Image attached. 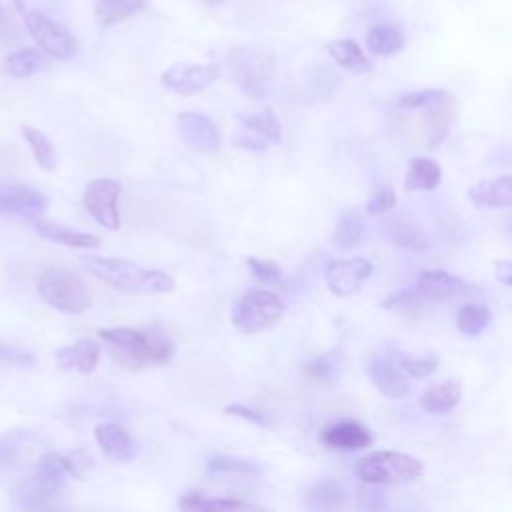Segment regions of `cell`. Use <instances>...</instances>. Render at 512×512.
I'll use <instances>...</instances> for the list:
<instances>
[{
    "instance_id": "cell-10",
    "label": "cell",
    "mask_w": 512,
    "mask_h": 512,
    "mask_svg": "<svg viewBox=\"0 0 512 512\" xmlns=\"http://www.w3.org/2000/svg\"><path fill=\"white\" fill-rule=\"evenodd\" d=\"M374 266L366 258H346V260H332L324 270L326 284L332 294L336 296H352L360 290V286L372 276Z\"/></svg>"
},
{
    "instance_id": "cell-40",
    "label": "cell",
    "mask_w": 512,
    "mask_h": 512,
    "mask_svg": "<svg viewBox=\"0 0 512 512\" xmlns=\"http://www.w3.org/2000/svg\"><path fill=\"white\" fill-rule=\"evenodd\" d=\"M448 94L450 92L442 90V88H424V90H416V92H408V94L400 96L398 106H402V108H426V106L442 100Z\"/></svg>"
},
{
    "instance_id": "cell-16",
    "label": "cell",
    "mask_w": 512,
    "mask_h": 512,
    "mask_svg": "<svg viewBox=\"0 0 512 512\" xmlns=\"http://www.w3.org/2000/svg\"><path fill=\"white\" fill-rule=\"evenodd\" d=\"M368 374L378 392L388 398H404L410 390L408 376L398 368L392 356L374 358L368 366Z\"/></svg>"
},
{
    "instance_id": "cell-25",
    "label": "cell",
    "mask_w": 512,
    "mask_h": 512,
    "mask_svg": "<svg viewBox=\"0 0 512 512\" xmlns=\"http://www.w3.org/2000/svg\"><path fill=\"white\" fill-rule=\"evenodd\" d=\"M46 64H48L46 58L38 50L22 48V50H16L10 56H6L2 68L12 78H28V76L42 72L46 68Z\"/></svg>"
},
{
    "instance_id": "cell-23",
    "label": "cell",
    "mask_w": 512,
    "mask_h": 512,
    "mask_svg": "<svg viewBox=\"0 0 512 512\" xmlns=\"http://www.w3.org/2000/svg\"><path fill=\"white\" fill-rule=\"evenodd\" d=\"M440 178H442V170L434 160L416 156L408 162L406 176H404V188H406V192L434 190L440 184Z\"/></svg>"
},
{
    "instance_id": "cell-27",
    "label": "cell",
    "mask_w": 512,
    "mask_h": 512,
    "mask_svg": "<svg viewBox=\"0 0 512 512\" xmlns=\"http://www.w3.org/2000/svg\"><path fill=\"white\" fill-rule=\"evenodd\" d=\"M328 54L332 56V60L336 64H340L342 68L354 70V72H366L370 70V62L366 58V54L362 52V48L350 40V38H342V40H334L328 44Z\"/></svg>"
},
{
    "instance_id": "cell-12",
    "label": "cell",
    "mask_w": 512,
    "mask_h": 512,
    "mask_svg": "<svg viewBox=\"0 0 512 512\" xmlns=\"http://www.w3.org/2000/svg\"><path fill=\"white\" fill-rule=\"evenodd\" d=\"M48 208V198L24 184H0V210L26 218L38 220Z\"/></svg>"
},
{
    "instance_id": "cell-42",
    "label": "cell",
    "mask_w": 512,
    "mask_h": 512,
    "mask_svg": "<svg viewBox=\"0 0 512 512\" xmlns=\"http://www.w3.org/2000/svg\"><path fill=\"white\" fill-rule=\"evenodd\" d=\"M396 206V192H394V188L390 186V184H384V186H380L374 194H372V198L366 202V212L370 214V216H376V214H384V212H388L390 208H394Z\"/></svg>"
},
{
    "instance_id": "cell-20",
    "label": "cell",
    "mask_w": 512,
    "mask_h": 512,
    "mask_svg": "<svg viewBox=\"0 0 512 512\" xmlns=\"http://www.w3.org/2000/svg\"><path fill=\"white\" fill-rule=\"evenodd\" d=\"M34 230L50 240V242H56V244H62V246H68V248H80V250H90V248H98L100 246V238L94 236V234H88V232H78V230H72L68 226H62V224H54V222H46L42 218L34 220Z\"/></svg>"
},
{
    "instance_id": "cell-19",
    "label": "cell",
    "mask_w": 512,
    "mask_h": 512,
    "mask_svg": "<svg viewBox=\"0 0 512 512\" xmlns=\"http://www.w3.org/2000/svg\"><path fill=\"white\" fill-rule=\"evenodd\" d=\"M100 360V348L90 338H80L70 346L56 352V364L62 370H76L80 374H92Z\"/></svg>"
},
{
    "instance_id": "cell-15",
    "label": "cell",
    "mask_w": 512,
    "mask_h": 512,
    "mask_svg": "<svg viewBox=\"0 0 512 512\" xmlns=\"http://www.w3.org/2000/svg\"><path fill=\"white\" fill-rule=\"evenodd\" d=\"M94 436H96L100 450L110 460L130 462L138 456V444L134 442V438L122 426H118L114 422L98 424L94 430Z\"/></svg>"
},
{
    "instance_id": "cell-22",
    "label": "cell",
    "mask_w": 512,
    "mask_h": 512,
    "mask_svg": "<svg viewBox=\"0 0 512 512\" xmlns=\"http://www.w3.org/2000/svg\"><path fill=\"white\" fill-rule=\"evenodd\" d=\"M404 30L392 22L374 24L366 32V46L376 56H392L404 48Z\"/></svg>"
},
{
    "instance_id": "cell-31",
    "label": "cell",
    "mask_w": 512,
    "mask_h": 512,
    "mask_svg": "<svg viewBox=\"0 0 512 512\" xmlns=\"http://www.w3.org/2000/svg\"><path fill=\"white\" fill-rule=\"evenodd\" d=\"M492 314L482 304H464L456 314V326L464 336H478L490 324Z\"/></svg>"
},
{
    "instance_id": "cell-17",
    "label": "cell",
    "mask_w": 512,
    "mask_h": 512,
    "mask_svg": "<svg viewBox=\"0 0 512 512\" xmlns=\"http://www.w3.org/2000/svg\"><path fill=\"white\" fill-rule=\"evenodd\" d=\"M322 442L332 448V450H344V452H352V450H362L368 448L372 444V434L368 428H364L358 422L352 420H342L336 422L328 428L322 430Z\"/></svg>"
},
{
    "instance_id": "cell-6",
    "label": "cell",
    "mask_w": 512,
    "mask_h": 512,
    "mask_svg": "<svg viewBox=\"0 0 512 512\" xmlns=\"http://www.w3.org/2000/svg\"><path fill=\"white\" fill-rule=\"evenodd\" d=\"M286 310L282 298L272 290H250L236 300L230 312L234 328L242 334H256L274 326Z\"/></svg>"
},
{
    "instance_id": "cell-1",
    "label": "cell",
    "mask_w": 512,
    "mask_h": 512,
    "mask_svg": "<svg viewBox=\"0 0 512 512\" xmlns=\"http://www.w3.org/2000/svg\"><path fill=\"white\" fill-rule=\"evenodd\" d=\"M80 264L100 282L130 294H168L174 290V278L162 270L140 266L126 258L108 256H82Z\"/></svg>"
},
{
    "instance_id": "cell-3",
    "label": "cell",
    "mask_w": 512,
    "mask_h": 512,
    "mask_svg": "<svg viewBox=\"0 0 512 512\" xmlns=\"http://www.w3.org/2000/svg\"><path fill=\"white\" fill-rule=\"evenodd\" d=\"M228 74L234 84L252 100L268 94L274 74V60L268 52L248 46H236L226 56Z\"/></svg>"
},
{
    "instance_id": "cell-13",
    "label": "cell",
    "mask_w": 512,
    "mask_h": 512,
    "mask_svg": "<svg viewBox=\"0 0 512 512\" xmlns=\"http://www.w3.org/2000/svg\"><path fill=\"white\" fill-rule=\"evenodd\" d=\"M62 488H64V482L36 470L34 476L20 482L18 488L14 490V504L18 508H28V510L44 508L52 498L60 494Z\"/></svg>"
},
{
    "instance_id": "cell-4",
    "label": "cell",
    "mask_w": 512,
    "mask_h": 512,
    "mask_svg": "<svg viewBox=\"0 0 512 512\" xmlns=\"http://www.w3.org/2000/svg\"><path fill=\"white\" fill-rule=\"evenodd\" d=\"M36 288L40 298L60 312L80 314L86 312L92 304L90 292L82 278L60 266L46 268L40 274Z\"/></svg>"
},
{
    "instance_id": "cell-29",
    "label": "cell",
    "mask_w": 512,
    "mask_h": 512,
    "mask_svg": "<svg viewBox=\"0 0 512 512\" xmlns=\"http://www.w3.org/2000/svg\"><path fill=\"white\" fill-rule=\"evenodd\" d=\"M146 0H98L96 18L102 26H110L130 18L144 8Z\"/></svg>"
},
{
    "instance_id": "cell-28",
    "label": "cell",
    "mask_w": 512,
    "mask_h": 512,
    "mask_svg": "<svg viewBox=\"0 0 512 512\" xmlns=\"http://www.w3.org/2000/svg\"><path fill=\"white\" fill-rule=\"evenodd\" d=\"M242 124L246 132L258 136L260 140L268 144H280L282 142V128L276 118V114L270 108H264L260 112H254L252 116H244Z\"/></svg>"
},
{
    "instance_id": "cell-9",
    "label": "cell",
    "mask_w": 512,
    "mask_h": 512,
    "mask_svg": "<svg viewBox=\"0 0 512 512\" xmlns=\"http://www.w3.org/2000/svg\"><path fill=\"white\" fill-rule=\"evenodd\" d=\"M220 76V68L216 64H186L178 62L164 70L160 82L180 94V96H192L208 88L216 78Z\"/></svg>"
},
{
    "instance_id": "cell-5",
    "label": "cell",
    "mask_w": 512,
    "mask_h": 512,
    "mask_svg": "<svg viewBox=\"0 0 512 512\" xmlns=\"http://www.w3.org/2000/svg\"><path fill=\"white\" fill-rule=\"evenodd\" d=\"M356 474L366 484L388 486L418 480L424 474V464L410 454L380 450L360 458L356 464Z\"/></svg>"
},
{
    "instance_id": "cell-2",
    "label": "cell",
    "mask_w": 512,
    "mask_h": 512,
    "mask_svg": "<svg viewBox=\"0 0 512 512\" xmlns=\"http://www.w3.org/2000/svg\"><path fill=\"white\" fill-rule=\"evenodd\" d=\"M98 336L108 346L110 356L126 370H140L152 364H166L174 346L170 338L156 330L136 328H100Z\"/></svg>"
},
{
    "instance_id": "cell-44",
    "label": "cell",
    "mask_w": 512,
    "mask_h": 512,
    "mask_svg": "<svg viewBox=\"0 0 512 512\" xmlns=\"http://www.w3.org/2000/svg\"><path fill=\"white\" fill-rule=\"evenodd\" d=\"M494 274L504 286H510V282H512V264H510V260H494Z\"/></svg>"
},
{
    "instance_id": "cell-24",
    "label": "cell",
    "mask_w": 512,
    "mask_h": 512,
    "mask_svg": "<svg viewBox=\"0 0 512 512\" xmlns=\"http://www.w3.org/2000/svg\"><path fill=\"white\" fill-rule=\"evenodd\" d=\"M344 496H346L344 484L334 478H324V480L314 482L304 494L306 502L320 510H334V508L342 506Z\"/></svg>"
},
{
    "instance_id": "cell-37",
    "label": "cell",
    "mask_w": 512,
    "mask_h": 512,
    "mask_svg": "<svg viewBox=\"0 0 512 512\" xmlns=\"http://www.w3.org/2000/svg\"><path fill=\"white\" fill-rule=\"evenodd\" d=\"M32 432L14 428L0 436V464H14L22 452V448L30 442Z\"/></svg>"
},
{
    "instance_id": "cell-43",
    "label": "cell",
    "mask_w": 512,
    "mask_h": 512,
    "mask_svg": "<svg viewBox=\"0 0 512 512\" xmlns=\"http://www.w3.org/2000/svg\"><path fill=\"white\" fill-rule=\"evenodd\" d=\"M224 412L230 414V416L244 418V420H248L252 424H258V426H264V428L272 426V422L266 418V414H262V412H258V410L246 406V404H228V406H224Z\"/></svg>"
},
{
    "instance_id": "cell-30",
    "label": "cell",
    "mask_w": 512,
    "mask_h": 512,
    "mask_svg": "<svg viewBox=\"0 0 512 512\" xmlns=\"http://www.w3.org/2000/svg\"><path fill=\"white\" fill-rule=\"evenodd\" d=\"M22 136L28 142L36 164L42 170H48V172L54 170L56 168V150H54L52 142L48 140V136L44 132H40L38 128L28 126V124L22 126Z\"/></svg>"
},
{
    "instance_id": "cell-18",
    "label": "cell",
    "mask_w": 512,
    "mask_h": 512,
    "mask_svg": "<svg viewBox=\"0 0 512 512\" xmlns=\"http://www.w3.org/2000/svg\"><path fill=\"white\" fill-rule=\"evenodd\" d=\"M468 198L476 208H510L512 178L504 174L496 180H480L468 188Z\"/></svg>"
},
{
    "instance_id": "cell-32",
    "label": "cell",
    "mask_w": 512,
    "mask_h": 512,
    "mask_svg": "<svg viewBox=\"0 0 512 512\" xmlns=\"http://www.w3.org/2000/svg\"><path fill=\"white\" fill-rule=\"evenodd\" d=\"M362 234H364L362 218L356 212L346 210V212L340 214V218L336 222V230L332 234V242H334V246L346 250V248L356 246L360 242Z\"/></svg>"
},
{
    "instance_id": "cell-41",
    "label": "cell",
    "mask_w": 512,
    "mask_h": 512,
    "mask_svg": "<svg viewBox=\"0 0 512 512\" xmlns=\"http://www.w3.org/2000/svg\"><path fill=\"white\" fill-rule=\"evenodd\" d=\"M0 362L16 368H32L36 364V354L32 350L20 348L16 344L0 342Z\"/></svg>"
},
{
    "instance_id": "cell-11",
    "label": "cell",
    "mask_w": 512,
    "mask_h": 512,
    "mask_svg": "<svg viewBox=\"0 0 512 512\" xmlns=\"http://www.w3.org/2000/svg\"><path fill=\"white\" fill-rule=\"evenodd\" d=\"M178 134L182 142L200 154L214 152L220 146V134L216 124L202 112H180L178 118Z\"/></svg>"
},
{
    "instance_id": "cell-14",
    "label": "cell",
    "mask_w": 512,
    "mask_h": 512,
    "mask_svg": "<svg viewBox=\"0 0 512 512\" xmlns=\"http://www.w3.org/2000/svg\"><path fill=\"white\" fill-rule=\"evenodd\" d=\"M416 288L430 300H452L470 292V284L446 270H424L416 280Z\"/></svg>"
},
{
    "instance_id": "cell-34",
    "label": "cell",
    "mask_w": 512,
    "mask_h": 512,
    "mask_svg": "<svg viewBox=\"0 0 512 512\" xmlns=\"http://www.w3.org/2000/svg\"><path fill=\"white\" fill-rule=\"evenodd\" d=\"M206 472L212 476L218 474H242V476H252L258 472V466L246 458H236V456H214L206 462Z\"/></svg>"
},
{
    "instance_id": "cell-46",
    "label": "cell",
    "mask_w": 512,
    "mask_h": 512,
    "mask_svg": "<svg viewBox=\"0 0 512 512\" xmlns=\"http://www.w3.org/2000/svg\"><path fill=\"white\" fill-rule=\"evenodd\" d=\"M204 4H220V2H224V0H202Z\"/></svg>"
},
{
    "instance_id": "cell-8",
    "label": "cell",
    "mask_w": 512,
    "mask_h": 512,
    "mask_svg": "<svg viewBox=\"0 0 512 512\" xmlns=\"http://www.w3.org/2000/svg\"><path fill=\"white\" fill-rule=\"evenodd\" d=\"M120 182L112 178H96L84 188V206L88 214L106 230L120 228Z\"/></svg>"
},
{
    "instance_id": "cell-7",
    "label": "cell",
    "mask_w": 512,
    "mask_h": 512,
    "mask_svg": "<svg viewBox=\"0 0 512 512\" xmlns=\"http://www.w3.org/2000/svg\"><path fill=\"white\" fill-rule=\"evenodd\" d=\"M24 24L34 42L40 46V50L56 60H70L78 52L76 38L58 22H54L50 16L30 10L22 12Z\"/></svg>"
},
{
    "instance_id": "cell-33",
    "label": "cell",
    "mask_w": 512,
    "mask_h": 512,
    "mask_svg": "<svg viewBox=\"0 0 512 512\" xmlns=\"http://www.w3.org/2000/svg\"><path fill=\"white\" fill-rule=\"evenodd\" d=\"M180 508L184 510H240V508H254L248 502L242 500H232V498H216V496H206L198 492H188L180 498L178 502Z\"/></svg>"
},
{
    "instance_id": "cell-45",
    "label": "cell",
    "mask_w": 512,
    "mask_h": 512,
    "mask_svg": "<svg viewBox=\"0 0 512 512\" xmlns=\"http://www.w3.org/2000/svg\"><path fill=\"white\" fill-rule=\"evenodd\" d=\"M8 16H6V12H4V8H2V4H0V30H4L8 24Z\"/></svg>"
},
{
    "instance_id": "cell-39",
    "label": "cell",
    "mask_w": 512,
    "mask_h": 512,
    "mask_svg": "<svg viewBox=\"0 0 512 512\" xmlns=\"http://www.w3.org/2000/svg\"><path fill=\"white\" fill-rule=\"evenodd\" d=\"M246 266L252 272V276L262 284H280L282 280V268L274 260L250 256L246 260Z\"/></svg>"
},
{
    "instance_id": "cell-35",
    "label": "cell",
    "mask_w": 512,
    "mask_h": 512,
    "mask_svg": "<svg viewBox=\"0 0 512 512\" xmlns=\"http://www.w3.org/2000/svg\"><path fill=\"white\" fill-rule=\"evenodd\" d=\"M304 370L314 380L332 382L334 378H338V372H340V354H338V350H328V352L316 356L312 362H308L304 366Z\"/></svg>"
},
{
    "instance_id": "cell-21",
    "label": "cell",
    "mask_w": 512,
    "mask_h": 512,
    "mask_svg": "<svg viewBox=\"0 0 512 512\" xmlns=\"http://www.w3.org/2000/svg\"><path fill=\"white\" fill-rule=\"evenodd\" d=\"M462 388L456 380H446L428 386L420 396V408L432 416H442L454 410L460 402Z\"/></svg>"
},
{
    "instance_id": "cell-26",
    "label": "cell",
    "mask_w": 512,
    "mask_h": 512,
    "mask_svg": "<svg viewBox=\"0 0 512 512\" xmlns=\"http://www.w3.org/2000/svg\"><path fill=\"white\" fill-rule=\"evenodd\" d=\"M388 226V238L394 246L398 248H408V250H414V252H420V250H426L428 246V240L426 236L422 234V230L414 224V222H408L404 218H392L386 222Z\"/></svg>"
},
{
    "instance_id": "cell-36",
    "label": "cell",
    "mask_w": 512,
    "mask_h": 512,
    "mask_svg": "<svg viewBox=\"0 0 512 512\" xmlns=\"http://www.w3.org/2000/svg\"><path fill=\"white\" fill-rule=\"evenodd\" d=\"M394 362L398 364V368L408 376V378H428L430 374H434V370L438 368V358L436 356H404V354H396L392 356Z\"/></svg>"
},
{
    "instance_id": "cell-38",
    "label": "cell",
    "mask_w": 512,
    "mask_h": 512,
    "mask_svg": "<svg viewBox=\"0 0 512 512\" xmlns=\"http://www.w3.org/2000/svg\"><path fill=\"white\" fill-rule=\"evenodd\" d=\"M430 302L418 288H404V290H398L394 294H390L382 306L384 308H394V310H418L422 304Z\"/></svg>"
}]
</instances>
